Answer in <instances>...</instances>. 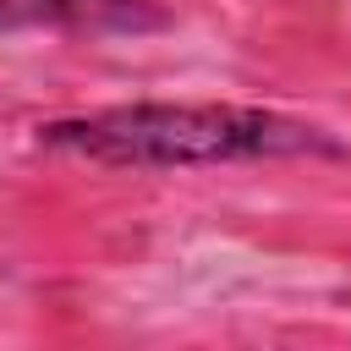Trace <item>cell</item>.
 <instances>
[{"label":"cell","instance_id":"6da1fadb","mask_svg":"<svg viewBox=\"0 0 351 351\" xmlns=\"http://www.w3.org/2000/svg\"><path fill=\"white\" fill-rule=\"evenodd\" d=\"M38 143L115 170H192V165H241V159L346 154L324 126L263 104H110V110L44 121Z\"/></svg>","mask_w":351,"mask_h":351},{"label":"cell","instance_id":"7a4b0ae2","mask_svg":"<svg viewBox=\"0 0 351 351\" xmlns=\"http://www.w3.org/2000/svg\"><path fill=\"white\" fill-rule=\"evenodd\" d=\"M159 33L170 27V11L159 0H0V33Z\"/></svg>","mask_w":351,"mask_h":351}]
</instances>
